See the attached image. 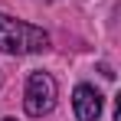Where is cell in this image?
<instances>
[{"instance_id":"1","label":"cell","mask_w":121,"mask_h":121,"mask_svg":"<svg viewBox=\"0 0 121 121\" xmlns=\"http://www.w3.org/2000/svg\"><path fill=\"white\" fill-rule=\"evenodd\" d=\"M49 49V33L43 26L23 23L10 13H0V52L7 56H33Z\"/></svg>"},{"instance_id":"2","label":"cell","mask_w":121,"mask_h":121,"mask_svg":"<svg viewBox=\"0 0 121 121\" xmlns=\"http://www.w3.org/2000/svg\"><path fill=\"white\" fill-rule=\"evenodd\" d=\"M56 95H59L56 79H52L49 72H33V75L26 79V92H23V108H26V115H30V118L49 115V111L56 108Z\"/></svg>"},{"instance_id":"3","label":"cell","mask_w":121,"mask_h":121,"mask_svg":"<svg viewBox=\"0 0 121 121\" xmlns=\"http://www.w3.org/2000/svg\"><path fill=\"white\" fill-rule=\"evenodd\" d=\"M101 108H105V98H101V92L95 85H85V82L75 85V92H72V111H75L79 121H98Z\"/></svg>"},{"instance_id":"4","label":"cell","mask_w":121,"mask_h":121,"mask_svg":"<svg viewBox=\"0 0 121 121\" xmlns=\"http://www.w3.org/2000/svg\"><path fill=\"white\" fill-rule=\"evenodd\" d=\"M3 121H17V118H3Z\"/></svg>"}]
</instances>
